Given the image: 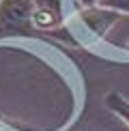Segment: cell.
<instances>
[{"label": "cell", "instance_id": "cell-5", "mask_svg": "<svg viewBox=\"0 0 129 131\" xmlns=\"http://www.w3.org/2000/svg\"><path fill=\"white\" fill-rule=\"evenodd\" d=\"M99 7H105V9L116 11V13H127L129 15V0H101Z\"/></svg>", "mask_w": 129, "mask_h": 131}, {"label": "cell", "instance_id": "cell-6", "mask_svg": "<svg viewBox=\"0 0 129 131\" xmlns=\"http://www.w3.org/2000/svg\"><path fill=\"white\" fill-rule=\"evenodd\" d=\"M78 2H80V4H82V7L86 9V7H97V4H99L101 0H78Z\"/></svg>", "mask_w": 129, "mask_h": 131}, {"label": "cell", "instance_id": "cell-4", "mask_svg": "<svg viewBox=\"0 0 129 131\" xmlns=\"http://www.w3.org/2000/svg\"><path fill=\"white\" fill-rule=\"evenodd\" d=\"M105 105L107 110H112L116 116L123 118V123L129 125V99L123 97L121 92H107L105 95Z\"/></svg>", "mask_w": 129, "mask_h": 131}, {"label": "cell", "instance_id": "cell-2", "mask_svg": "<svg viewBox=\"0 0 129 131\" xmlns=\"http://www.w3.org/2000/svg\"><path fill=\"white\" fill-rule=\"evenodd\" d=\"M35 30H50L62 24V0H32Z\"/></svg>", "mask_w": 129, "mask_h": 131}, {"label": "cell", "instance_id": "cell-1", "mask_svg": "<svg viewBox=\"0 0 129 131\" xmlns=\"http://www.w3.org/2000/svg\"><path fill=\"white\" fill-rule=\"evenodd\" d=\"M32 0H0V30L30 32L32 26Z\"/></svg>", "mask_w": 129, "mask_h": 131}, {"label": "cell", "instance_id": "cell-3", "mask_svg": "<svg viewBox=\"0 0 129 131\" xmlns=\"http://www.w3.org/2000/svg\"><path fill=\"white\" fill-rule=\"evenodd\" d=\"M118 17H121V13H116L112 9H105V7H99V4L97 7H86L82 13V19L90 26V30L99 32V35L107 32V28L114 26L118 21Z\"/></svg>", "mask_w": 129, "mask_h": 131}]
</instances>
